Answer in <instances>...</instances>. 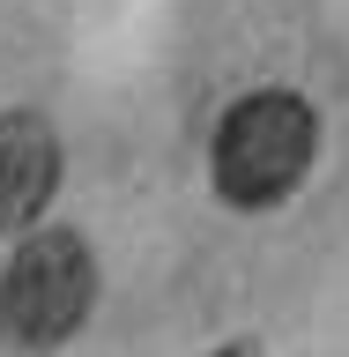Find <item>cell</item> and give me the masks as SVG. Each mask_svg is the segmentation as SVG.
Instances as JSON below:
<instances>
[{"label":"cell","mask_w":349,"mask_h":357,"mask_svg":"<svg viewBox=\"0 0 349 357\" xmlns=\"http://www.w3.org/2000/svg\"><path fill=\"white\" fill-rule=\"evenodd\" d=\"M312 156H320V112L297 89H253L223 112L208 178L231 208H275L305 186Z\"/></svg>","instance_id":"6da1fadb"},{"label":"cell","mask_w":349,"mask_h":357,"mask_svg":"<svg viewBox=\"0 0 349 357\" xmlns=\"http://www.w3.org/2000/svg\"><path fill=\"white\" fill-rule=\"evenodd\" d=\"M97 305V253L82 231H22V245L0 268V342L8 350H60Z\"/></svg>","instance_id":"7a4b0ae2"},{"label":"cell","mask_w":349,"mask_h":357,"mask_svg":"<svg viewBox=\"0 0 349 357\" xmlns=\"http://www.w3.org/2000/svg\"><path fill=\"white\" fill-rule=\"evenodd\" d=\"M60 194V127L45 112H0V238H15Z\"/></svg>","instance_id":"3957f363"},{"label":"cell","mask_w":349,"mask_h":357,"mask_svg":"<svg viewBox=\"0 0 349 357\" xmlns=\"http://www.w3.org/2000/svg\"><path fill=\"white\" fill-rule=\"evenodd\" d=\"M208 357H267L261 342H223V350H208Z\"/></svg>","instance_id":"277c9868"}]
</instances>
